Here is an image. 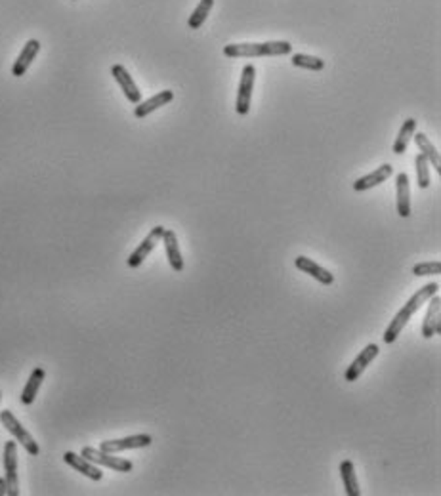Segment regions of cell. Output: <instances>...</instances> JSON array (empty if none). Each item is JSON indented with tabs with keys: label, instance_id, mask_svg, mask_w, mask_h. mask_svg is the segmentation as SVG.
<instances>
[{
	"label": "cell",
	"instance_id": "cell-1",
	"mask_svg": "<svg viewBox=\"0 0 441 496\" xmlns=\"http://www.w3.org/2000/svg\"><path fill=\"white\" fill-rule=\"evenodd\" d=\"M438 290H440V284L438 282H428V284H424L422 289L417 290L413 296L409 298V302L403 305L399 311L395 313V317L392 320H390V325H388V328L384 330V336H382V340L386 343H394L395 340H397V336L401 334V330L405 327H407V323L410 320V317L415 315V313L422 307V305L430 300V298L433 296V294H438Z\"/></svg>",
	"mask_w": 441,
	"mask_h": 496
},
{
	"label": "cell",
	"instance_id": "cell-2",
	"mask_svg": "<svg viewBox=\"0 0 441 496\" xmlns=\"http://www.w3.org/2000/svg\"><path fill=\"white\" fill-rule=\"evenodd\" d=\"M293 52L288 40H271V42H241V44L224 46V55L227 58H270V55H286Z\"/></svg>",
	"mask_w": 441,
	"mask_h": 496
},
{
	"label": "cell",
	"instance_id": "cell-3",
	"mask_svg": "<svg viewBox=\"0 0 441 496\" xmlns=\"http://www.w3.org/2000/svg\"><path fill=\"white\" fill-rule=\"evenodd\" d=\"M0 422H2V426L8 429L10 434H12V437L16 439V443H19L21 447H24L31 456H39L40 454V447L39 443L33 439V435L25 429L24 426H21V422L14 416V412L12 411H2L0 412Z\"/></svg>",
	"mask_w": 441,
	"mask_h": 496
},
{
	"label": "cell",
	"instance_id": "cell-4",
	"mask_svg": "<svg viewBox=\"0 0 441 496\" xmlns=\"http://www.w3.org/2000/svg\"><path fill=\"white\" fill-rule=\"evenodd\" d=\"M80 454H83L86 460H90L92 464L103 465V468H109V470H113V472H119V473H128L132 472V468H134V464H132L130 460L119 458L115 456V454H111V452H103V450L94 449V447H85Z\"/></svg>",
	"mask_w": 441,
	"mask_h": 496
},
{
	"label": "cell",
	"instance_id": "cell-5",
	"mask_svg": "<svg viewBox=\"0 0 441 496\" xmlns=\"http://www.w3.org/2000/svg\"><path fill=\"white\" fill-rule=\"evenodd\" d=\"M256 69L252 63H247L243 67L239 80V90H237V101H235V111L237 114H248L250 111V101H252V90H254Z\"/></svg>",
	"mask_w": 441,
	"mask_h": 496
},
{
	"label": "cell",
	"instance_id": "cell-6",
	"mask_svg": "<svg viewBox=\"0 0 441 496\" xmlns=\"http://www.w3.org/2000/svg\"><path fill=\"white\" fill-rule=\"evenodd\" d=\"M163 233H164L163 225H155V228L151 229V231L147 233L146 239H144V241L138 244V248H136V250L132 252L130 256H128V259H126V266L132 267V269H136V267L141 266V264L146 262L147 256L155 250L157 244L161 243Z\"/></svg>",
	"mask_w": 441,
	"mask_h": 496
},
{
	"label": "cell",
	"instance_id": "cell-7",
	"mask_svg": "<svg viewBox=\"0 0 441 496\" xmlns=\"http://www.w3.org/2000/svg\"><path fill=\"white\" fill-rule=\"evenodd\" d=\"M4 479L8 487V496H19V481H17V443L8 441L4 445Z\"/></svg>",
	"mask_w": 441,
	"mask_h": 496
},
{
	"label": "cell",
	"instance_id": "cell-8",
	"mask_svg": "<svg viewBox=\"0 0 441 496\" xmlns=\"http://www.w3.org/2000/svg\"><path fill=\"white\" fill-rule=\"evenodd\" d=\"M153 443V437L147 434H138L130 435V437H123V439H111V441L100 443V450L103 452H123V450H132V449H146Z\"/></svg>",
	"mask_w": 441,
	"mask_h": 496
},
{
	"label": "cell",
	"instance_id": "cell-9",
	"mask_svg": "<svg viewBox=\"0 0 441 496\" xmlns=\"http://www.w3.org/2000/svg\"><path fill=\"white\" fill-rule=\"evenodd\" d=\"M379 353H380V348L377 345V343H369V345H365L363 350L359 351V355L354 359V363H352V365L346 368V373H344V380L346 382L359 380V376L365 373V368L371 365L374 359L379 357Z\"/></svg>",
	"mask_w": 441,
	"mask_h": 496
},
{
	"label": "cell",
	"instance_id": "cell-10",
	"mask_svg": "<svg viewBox=\"0 0 441 496\" xmlns=\"http://www.w3.org/2000/svg\"><path fill=\"white\" fill-rule=\"evenodd\" d=\"M441 334V298L440 294H433L428 300V311L422 320V336L433 338Z\"/></svg>",
	"mask_w": 441,
	"mask_h": 496
},
{
	"label": "cell",
	"instance_id": "cell-11",
	"mask_svg": "<svg viewBox=\"0 0 441 496\" xmlns=\"http://www.w3.org/2000/svg\"><path fill=\"white\" fill-rule=\"evenodd\" d=\"M111 75H113V78L116 80V84L121 86V90H123L124 98L128 99L130 103H139L141 101V92H139L138 84L134 83V78L130 76V73L126 71V67L124 65H113L111 67Z\"/></svg>",
	"mask_w": 441,
	"mask_h": 496
},
{
	"label": "cell",
	"instance_id": "cell-12",
	"mask_svg": "<svg viewBox=\"0 0 441 496\" xmlns=\"http://www.w3.org/2000/svg\"><path fill=\"white\" fill-rule=\"evenodd\" d=\"M294 266H296L298 271L310 275V277H313L315 281L321 282V284H325V287H329V284H333L334 282V275L331 273L329 269H325L323 266H319L318 262H313L311 258H308V256H298V258L294 259Z\"/></svg>",
	"mask_w": 441,
	"mask_h": 496
},
{
	"label": "cell",
	"instance_id": "cell-13",
	"mask_svg": "<svg viewBox=\"0 0 441 496\" xmlns=\"http://www.w3.org/2000/svg\"><path fill=\"white\" fill-rule=\"evenodd\" d=\"M63 462L67 465H71L73 470H77L78 473L86 475L88 479L92 481H101L103 477V472L96 464H92L90 460H86L83 454H75V452H65L63 454Z\"/></svg>",
	"mask_w": 441,
	"mask_h": 496
},
{
	"label": "cell",
	"instance_id": "cell-14",
	"mask_svg": "<svg viewBox=\"0 0 441 496\" xmlns=\"http://www.w3.org/2000/svg\"><path fill=\"white\" fill-rule=\"evenodd\" d=\"M40 52V42L37 38L27 40L24 46V50L19 52L17 60L14 61V67H12V75L14 76H24L27 73V69L31 67V63L35 61V58Z\"/></svg>",
	"mask_w": 441,
	"mask_h": 496
},
{
	"label": "cell",
	"instance_id": "cell-15",
	"mask_svg": "<svg viewBox=\"0 0 441 496\" xmlns=\"http://www.w3.org/2000/svg\"><path fill=\"white\" fill-rule=\"evenodd\" d=\"M392 174H394V166H392L390 162H386V164H382V166L374 168V172H371V174H367L363 176V178L356 180L354 189L359 191V193H361V191H369L372 189V187L380 185V183H384L386 180H390Z\"/></svg>",
	"mask_w": 441,
	"mask_h": 496
},
{
	"label": "cell",
	"instance_id": "cell-16",
	"mask_svg": "<svg viewBox=\"0 0 441 496\" xmlns=\"http://www.w3.org/2000/svg\"><path fill=\"white\" fill-rule=\"evenodd\" d=\"M172 99H174V92L172 90L159 92V94H155L153 98L136 103V107H134V117L146 119L147 114H151L153 111H157V109H161V107H164L166 103H171Z\"/></svg>",
	"mask_w": 441,
	"mask_h": 496
},
{
	"label": "cell",
	"instance_id": "cell-17",
	"mask_svg": "<svg viewBox=\"0 0 441 496\" xmlns=\"http://www.w3.org/2000/svg\"><path fill=\"white\" fill-rule=\"evenodd\" d=\"M163 244H164V252H166V258H168V264L174 271H184V258H182V250H180L178 244V237L172 229H164L163 233Z\"/></svg>",
	"mask_w": 441,
	"mask_h": 496
},
{
	"label": "cell",
	"instance_id": "cell-18",
	"mask_svg": "<svg viewBox=\"0 0 441 496\" xmlns=\"http://www.w3.org/2000/svg\"><path fill=\"white\" fill-rule=\"evenodd\" d=\"M395 189H397V214L401 218L410 216V185L409 176L405 172H399L395 176Z\"/></svg>",
	"mask_w": 441,
	"mask_h": 496
},
{
	"label": "cell",
	"instance_id": "cell-19",
	"mask_svg": "<svg viewBox=\"0 0 441 496\" xmlns=\"http://www.w3.org/2000/svg\"><path fill=\"white\" fill-rule=\"evenodd\" d=\"M44 378H46V370L42 368V366H37L35 370L31 373V376H29V380H27V384H25L24 391H21V403L24 404H33L35 403V399H37V393H39L40 386H42V382H44Z\"/></svg>",
	"mask_w": 441,
	"mask_h": 496
},
{
	"label": "cell",
	"instance_id": "cell-20",
	"mask_svg": "<svg viewBox=\"0 0 441 496\" xmlns=\"http://www.w3.org/2000/svg\"><path fill=\"white\" fill-rule=\"evenodd\" d=\"M340 477L344 483V490L348 496H361L359 481L356 475V465L352 460H342L340 462Z\"/></svg>",
	"mask_w": 441,
	"mask_h": 496
},
{
	"label": "cell",
	"instance_id": "cell-21",
	"mask_svg": "<svg viewBox=\"0 0 441 496\" xmlns=\"http://www.w3.org/2000/svg\"><path fill=\"white\" fill-rule=\"evenodd\" d=\"M415 144H417L418 151L424 155L426 159H428V162L432 164L433 168H435V172L440 174L441 172V159H440V151L435 149V145L428 139V136L426 134H422V132H418V134H415Z\"/></svg>",
	"mask_w": 441,
	"mask_h": 496
},
{
	"label": "cell",
	"instance_id": "cell-22",
	"mask_svg": "<svg viewBox=\"0 0 441 496\" xmlns=\"http://www.w3.org/2000/svg\"><path fill=\"white\" fill-rule=\"evenodd\" d=\"M415 130H417V121H415V119H407V121L403 122L401 130H399V134L395 137L394 147H392V151H394L395 155H403V153L407 151V147H409L410 144V137L415 136Z\"/></svg>",
	"mask_w": 441,
	"mask_h": 496
},
{
	"label": "cell",
	"instance_id": "cell-23",
	"mask_svg": "<svg viewBox=\"0 0 441 496\" xmlns=\"http://www.w3.org/2000/svg\"><path fill=\"white\" fill-rule=\"evenodd\" d=\"M212 6H214V0H201V2L197 4V8H195L193 12H191V15H189V22H187V25H189V27H191L193 31L201 29L202 23L207 22V17H209Z\"/></svg>",
	"mask_w": 441,
	"mask_h": 496
},
{
	"label": "cell",
	"instance_id": "cell-24",
	"mask_svg": "<svg viewBox=\"0 0 441 496\" xmlns=\"http://www.w3.org/2000/svg\"><path fill=\"white\" fill-rule=\"evenodd\" d=\"M291 63L294 67L308 69V71H323L325 69V61L318 55H308V53H294L291 58Z\"/></svg>",
	"mask_w": 441,
	"mask_h": 496
},
{
	"label": "cell",
	"instance_id": "cell-25",
	"mask_svg": "<svg viewBox=\"0 0 441 496\" xmlns=\"http://www.w3.org/2000/svg\"><path fill=\"white\" fill-rule=\"evenodd\" d=\"M415 166H417V182L420 189H428L430 187V162L426 159L422 153H418L417 159H415Z\"/></svg>",
	"mask_w": 441,
	"mask_h": 496
},
{
	"label": "cell",
	"instance_id": "cell-26",
	"mask_svg": "<svg viewBox=\"0 0 441 496\" xmlns=\"http://www.w3.org/2000/svg\"><path fill=\"white\" fill-rule=\"evenodd\" d=\"M441 273V262L433 259V262H422L413 267V275L415 277H428V275H440Z\"/></svg>",
	"mask_w": 441,
	"mask_h": 496
},
{
	"label": "cell",
	"instance_id": "cell-27",
	"mask_svg": "<svg viewBox=\"0 0 441 496\" xmlns=\"http://www.w3.org/2000/svg\"><path fill=\"white\" fill-rule=\"evenodd\" d=\"M0 496H8V487H6V479L0 477Z\"/></svg>",
	"mask_w": 441,
	"mask_h": 496
},
{
	"label": "cell",
	"instance_id": "cell-28",
	"mask_svg": "<svg viewBox=\"0 0 441 496\" xmlns=\"http://www.w3.org/2000/svg\"><path fill=\"white\" fill-rule=\"evenodd\" d=\"M0 401H2V391H0Z\"/></svg>",
	"mask_w": 441,
	"mask_h": 496
}]
</instances>
